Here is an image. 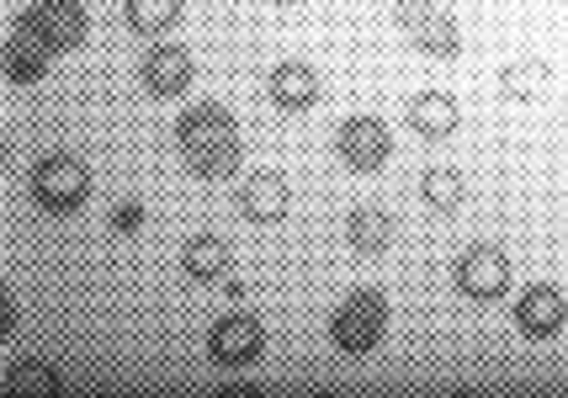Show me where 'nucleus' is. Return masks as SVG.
Instances as JSON below:
<instances>
[{"label":"nucleus","mask_w":568,"mask_h":398,"mask_svg":"<svg viewBox=\"0 0 568 398\" xmlns=\"http://www.w3.org/2000/svg\"><path fill=\"white\" fill-rule=\"evenodd\" d=\"M457 101L446 96V91H420V96L409 101V127L420 133V139H446V133H457Z\"/></svg>","instance_id":"nucleus-15"},{"label":"nucleus","mask_w":568,"mask_h":398,"mask_svg":"<svg viewBox=\"0 0 568 398\" xmlns=\"http://www.w3.org/2000/svg\"><path fill=\"white\" fill-rule=\"evenodd\" d=\"M516 324L526 340H552L558 329L568 324V298L552 287V282H537V287H526L516 303Z\"/></svg>","instance_id":"nucleus-9"},{"label":"nucleus","mask_w":568,"mask_h":398,"mask_svg":"<svg viewBox=\"0 0 568 398\" xmlns=\"http://www.w3.org/2000/svg\"><path fill=\"white\" fill-rule=\"evenodd\" d=\"M6 388H11V394H59L64 377L53 373L49 361H17V367L6 373Z\"/></svg>","instance_id":"nucleus-20"},{"label":"nucleus","mask_w":568,"mask_h":398,"mask_svg":"<svg viewBox=\"0 0 568 398\" xmlns=\"http://www.w3.org/2000/svg\"><path fill=\"white\" fill-rule=\"evenodd\" d=\"M112 224L123 228V234H133V228H144V207H139V202H123V207L112 213Z\"/></svg>","instance_id":"nucleus-21"},{"label":"nucleus","mask_w":568,"mask_h":398,"mask_svg":"<svg viewBox=\"0 0 568 398\" xmlns=\"http://www.w3.org/2000/svg\"><path fill=\"white\" fill-rule=\"evenodd\" d=\"M510 287V261L495 245H473L468 255H457V293L473 303H495Z\"/></svg>","instance_id":"nucleus-7"},{"label":"nucleus","mask_w":568,"mask_h":398,"mask_svg":"<svg viewBox=\"0 0 568 398\" xmlns=\"http://www.w3.org/2000/svg\"><path fill=\"white\" fill-rule=\"evenodd\" d=\"M91 197V171H85V160H74V154H43L38 165H32V202L43 207V213H74V207H85Z\"/></svg>","instance_id":"nucleus-2"},{"label":"nucleus","mask_w":568,"mask_h":398,"mask_svg":"<svg viewBox=\"0 0 568 398\" xmlns=\"http://www.w3.org/2000/svg\"><path fill=\"white\" fill-rule=\"evenodd\" d=\"M398 32L430 59H457L463 53V32L452 22V11H442V0H398L394 6Z\"/></svg>","instance_id":"nucleus-3"},{"label":"nucleus","mask_w":568,"mask_h":398,"mask_svg":"<svg viewBox=\"0 0 568 398\" xmlns=\"http://www.w3.org/2000/svg\"><path fill=\"white\" fill-rule=\"evenodd\" d=\"M49 64H53V49H43L32 32H11L6 38V80L11 85H32V80H43L49 75Z\"/></svg>","instance_id":"nucleus-14"},{"label":"nucleus","mask_w":568,"mask_h":398,"mask_svg":"<svg viewBox=\"0 0 568 398\" xmlns=\"http://www.w3.org/2000/svg\"><path fill=\"white\" fill-rule=\"evenodd\" d=\"M542 85H547L542 59H516V64H505V70H499V91H505V101H531Z\"/></svg>","instance_id":"nucleus-19"},{"label":"nucleus","mask_w":568,"mask_h":398,"mask_svg":"<svg viewBox=\"0 0 568 398\" xmlns=\"http://www.w3.org/2000/svg\"><path fill=\"white\" fill-rule=\"evenodd\" d=\"M420 197L430 213H457L463 207V175L446 171V165H430L420 181Z\"/></svg>","instance_id":"nucleus-18"},{"label":"nucleus","mask_w":568,"mask_h":398,"mask_svg":"<svg viewBox=\"0 0 568 398\" xmlns=\"http://www.w3.org/2000/svg\"><path fill=\"white\" fill-rule=\"evenodd\" d=\"M192 75H197V64H192V53L181 43H154L144 53V85L154 96H181L192 85Z\"/></svg>","instance_id":"nucleus-10"},{"label":"nucleus","mask_w":568,"mask_h":398,"mask_svg":"<svg viewBox=\"0 0 568 398\" xmlns=\"http://www.w3.org/2000/svg\"><path fill=\"white\" fill-rule=\"evenodd\" d=\"M329 335H335V346L351 350V356H367V350L383 346V335H388V298L383 293H351L341 308H335V319H329Z\"/></svg>","instance_id":"nucleus-4"},{"label":"nucleus","mask_w":568,"mask_h":398,"mask_svg":"<svg viewBox=\"0 0 568 398\" xmlns=\"http://www.w3.org/2000/svg\"><path fill=\"white\" fill-rule=\"evenodd\" d=\"M11 324H17V308H11V298L0 293V335H11Z\"/></svg>","instance_id":"nucleus-22"},{"label":"nucleus","mask_w":568,"mask_h":398,"mask_svg":"<svg viewBox=\"0 0 568 398\" xmlns=\"http://www.w3.org/2000/svg\"><path fill=\"white\" fill-rule=\"evenodd\" d=\"M266 91L282 112H308L314 101H320V75H314V64H303V59H282L266 80Z\"/></svg>","instance_id":"nucleus-12"},{"label":"nucleus","mask_w":568,"mask_h":398,"mask_svg":"<svg viewBox=\"0 0 568 398\" xmlns=\"http://www.w3.org/2000/svg\"><path fill=\"white\" fill-rule=\"evenodd\" d=\"M287 202H293V192H287V181L276 171H255L240 181V213H245L250 224H276V218H287Z\"/></svg>","instance_id":"nucleus-11"},{"label":"nucleus","mask_w":568,"mask_h":398,"mask_svg":"<svg viewBox=\"0 0 568 398\" xmlns=\"http://www.w3.org/2000/svg\"><path fill=\"white\" fill-rule=\"evenodd\" d=\"M207 356H213L219 367H250V361H261V356H266V329H261V319L223 314V319L213 324V335H207Z\"/></svg>","instance_id":"nucleus-6"},{"label":"nucleus","mask_w":568,"mask_h":398,"mask_svg":"<svg viewBox=\"0 0 568 398\" xmlns=\"http://www.w3.org/2000/svg\"><path fill=\"white\" fill-rule=\"evenodd\" d=\"M186 0H123V17L139 38H165L175 22H181Z\"/></svg>","instance_id":"nucleus-17"},{"label":"nucleus","mask_w":568,"mask_h":398,"mask_svg":"<svg viewBox=\"0 0 568 398\" xmlns=\"http://www.w3.org/2000/svg\"><path fill=\"white\" fill-rule=\"evenodd\" d=\"M175 144H181V154H186V165L197 175H234L240 171V154H245V144H240V123L229 118V106H219V101H197V106H186V118L175 123Z\"/></svg>","instance_id":"nucleus-1"},{"label":"nucleus","mask_w":568,"mask_h":398,"mask_svg":"<svg viewBox=\"0 0 568 398\" xmlns=\"http://www.w3.org/2000/svg\"><path fill=\"white\" fill-rule=\"evenodd\" d=\"M272 6H297V0H272Z\"/></svg>","instance_id":"nucleus-23"},{"label":"nucleus","mask_w":568,"mask_h":398,"mask_svg":"<svg viewBox=\"0 0 568 398\" xmlns=\"http://www.w3.org/2000/svg\"><path fill=\"white\" fill-rule=\"evenodd\" d=\"M346 239L356 255H383V249L394 245V218L383 207H356L346 218Z\"/></svg>","instance_id":"nucleus-16"},{"label":"nucleus","mask_w":568,"mask_h":398,"mask_svg":"<svg viewBox=\"0 0 568 398\" xmlns=\"http://www.w3.org/2000/svg\"><path fill=\"white\" fill-rule=\"evenodd\" d=\"M181 272L192 276V282H229L234 276V249H229V239H219V234H197V239H186V249H181Z\"/></svg>","instance_id":"nucleus-13"},{"label":"nucleus","mask_w":568,"mask_h":398,"mask_svg":"<svg viewBox=\"0 0 568 398\" xmlns=\"http://www.w3.org/2000/svg\"><path fill=\"white\" fill-rule=\"evenodd\" d=\"M17 27L32 32V38L53 53H74L85 38H91V17H85L80 0H32Z\"/></svg>","instance_id":"nucleus-5"},{"label":"nucleus","mask_w":568,"mask_h":398,"mask_svg":"<svg viewBox=\"0 0 568 398\" xmlns=\"http://www.w3.org/2000/svg\"><path fill=\"white\" fill-rule=\"evenodd\" d=\"M335 154L346 160L351 171H383L388 154H394V133L377 123V118H351L335 133Z\"/></svg>","instance_id":"nucleus-8"}]
</instances>
